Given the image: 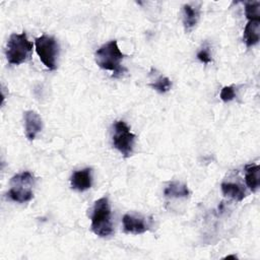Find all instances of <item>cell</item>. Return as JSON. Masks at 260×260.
Segmentation results:
<instances>
[{
	"label": "cell",
	"mask_w": 260,
	"mask_h": 260,
	"mask_svg": "<svg viewBox=\"0 0 260 260\" xmlns=\"http://www.w3.org/2000/svg\"><path fill=\"white\" fill-rule=\"evenodd\" d=\"M199 7L191 4H185L183 6V23L186 31H191L193 29L199 19Z\"/></svg>",
	"instance_id": "11"
},
{
	"label": "cell",
	"mask_w": 260,
	"mask_h": 260,
	"mask_svg": "<svg viewBox=\"0 0 260 260\" xmlns=\"http://www.w3.org/2000/svg\"><path fill=\"white\" fill-rule=\"evenodd\" d=\"M225 258H235V259H236V258H237V257H236V256H235V255H229V256H226V257H225Z\"/></svg>",
	"instance_id": "19"
},
{
	"label": "cell",
	"mask_w": 260,
	"mask_h": 260,
	"mask_svg": "<svg viewBox=\"0 0 260 260\" xmlns=\"http://www.w3.org/2000/svg\"><path fill=\"white\" fill-rule=\"evenodd\" d=\"M32 51V43L28 41L26 34H12L6 46V58L9 64L19 65L26 62Z\"/></svg>",
	"instance_id": "3"
},
{
	"label": "cell",
	"mask_w": 260,
	"mask_h": 260,
	"mask_svg": "<svg viewBox=\"0 0 260 260\" xmlns=\"http://www.w3.org/2000/svg\"><path fill=\"white\" fill-rule=\"evenodd\" d=\"M245 182L252 192H256L260 185V167L258 165H247L245 167Z\"/></svg>",
	"instance_id": "12"
},
{
	"label": "cell",
	"mask_w": 260,
	"mask_h": 260,
	"mask_svg": "<svg viewBox=\"0 0 260 260\" xmlns=\"http://www.w3.org/2000/svg\"><path fill=\"white\" fill-rule=\"evenodd\" d=\"M219 98L222 102L224 103H228V102H231L233 101L235 98H236V91H235V88L233 85H230V86H223L220 90V93H219Z\"/></svg>",
	"instance_id": "17"
},
{
	"label": "cell",
	"mask_w": 260,
	"mask_h": 260,
	"mask_svg": "<svg viewBox=\"0 0 260 260\" xmlns=\"http://www.w3.org/2000/svg\"><path fill=\"white\" fill-rule=\"evenodd\" d=\"M123 58L124 54L119 49L116 40L104 44L95 51L94 54V59L98 66L102 69L112 71L114 73V77H118L126 71V69L121 66V61Z\"/></svg>",
	"instance_id": "1"
},
{
	"label": "cell",
	"mask_w": 260,
	"mask_h": 260,
	"mask_svg": "<svg viewBox=\"0 0 260 260\" xmlns=\"http://www.w3.org/2000/svg\"><path fill=\"white\" fill-rule=\"evenodd\" d=\"M70 184L74 190L80 192L89 189L92 184L91 169L85 168L74 172L70 178Z\"/></svg>",
	"instance_id": "9"
},
{
	"label": "cell",
	"mask_w": 260,
	"mask_h": 260,
	"mask_svg": "<svg viewBox=\"0 0 260 260\" xmlns=\"http://www.w3.org/2000/svg\"><path fill=\"white\" fill-rule=\"evenodd\" d=\"M35 46L36 52L40 60L43 62V64L48 69L55 70L57 67L56 59L59 51V47L56 40L51 36L43 35L36 39Z\"/></svg>",
	"instance_id": "6"
},
{
	"label": "cell",
	"mask_w": 260,
	"mask_h": 260,
	"mask_svg": "<svg viewBox=\"0 0 260 260\" xmlns=\"http://www.w3.org/2000/svg\"><path fill=\"white\" fill-rule=\"evenodd\" d=\"M23 118H24L25 135L28 140H34L36 136L42 131V128H43L42 119L40 115L32 110L24 112Z\"/></svg>",
	"instance_id": "7"
},
{
	"label": "cell",
	"mask_w": 260,
	"mask_h": 260,
	"mask_svg": "<svg viewBox=\"0 0 260 260\" xmlns=\"http://www.w3.org/2000/svg\"><path fill=\"white\" fill-rule=\"evenodd\" d=\"M243 40L248 48L258 44L260 40V20H249L245 26Z\"/></svg>",
	"instance_id": "10"
},
{
	"label": "cell",
	"mask_w": 260,
	"mask_h": 260,
	"mask_svg": "<svg viewBox=\"0 0 260 260\" xmlns=\"http://www.w3.org/2000/svg\"><path fill=\"white\" fill-rule=\"evenodd\" d=\"M221 191H222L223 195H225L234 200H237V201H242L246 196L242 187L235 183H222Z\"/></svg>",
	"instance_id": "14"
},
{
	"label": "cell",
	"mask_w": 260,
	"mask_h": 260,
	"mask_svg": "<svg viewBox=\"0 0 260 260\" xmlns=\"http://www.w3.org/2000/svg\"><path fill=\"white\" fill-rule=\"evenodd\" d=\"M113 145L125 157L133 153L135 135L130 131L129 126L124 121H116L113 124Z\"/></svg>",
	"instance_id": "5"
},
{
	"label": "cell",
	"mask_w": 260,
	"mask_h": 260,
	"mask_svg": "<svg viewBox=\"0 0 260 260\" xmlns=\"http://www.w3.org/2000/svg\"><path fill=\"white\" fill-rule=\"evenodd\" d=\"M245 15L249 20H260V2H248L245 4Z\"/></svg>",
	"instance_id": "15"
},
{
	"label": "cell",
	"mask_w": 260,
	"mask_h": 260,
	"mask_svg": "<svg viewBox=\"0 0 260 260\" xmlns=\"http://www.w3.org/2000/svg\"><path fill=\"white\" fill-rule=\"evenodd\" d=\"M35 178L29 172H22L13 176L10 180L11 188L7 192V196L15 202L24 203L34 197L31 185L34 184Z\"/></svg>",
	"instance_id": "4"
},
{
	"label": "cell",
	"mask_w": 260,
	"mask_h": 260,
	"mask_svg": "<svg viewBox=\"0 0 260 260\" xmlns=\"http://www.w3.org/2000/svg\"><path fill=\"white\" fill-rule=\"evenodd\" d=\"M197 58L204 64L210 63L211 62V57H210V53L208 51L207 48H204L202 50H200L197 54Z\"/></svg>",
	"instance_id": "18"
},
{
	"label": "cell",
	"mask_w": 260,
	"mask_h": 260,
	"mask_svg": "<svg viewBox=\"0 0 260 260\" xmlns=\"http://www.w3.org/2000/svg\"><path fill=\"white\" fill-rule=\"evenodd\" d=\"M150 86L156 90L159 93H165L167 91L170 90L171 86H172V82L171 80L166 77V76H160L159 78H157L153 83L150 84Z\"/></svg>",
	"instance_id": "16"
},
{
	"label": "cell",
	"mask_w": 260,
	"mask_h": 260,
	"mask_svg": "<svg viewBox=\"0 0 260 260\" xmlns=\"http://www.w3.org/2000/svg\"><path fill=\"white\" fill-rule=\"evenodd\" d=\"M90 229L96 236L100 237H108L113 234L111 206L107 197H102L94 202Z\"/></svg>",
	"instance_id": "2"
},
{
	"label": "cell",
	"mask_w": 260,
	"mask_h": 260,
	"mask_svg": "<svg viewBox=\"0 0 260 260\" xmlns=\"http://www.w3.org/2000/svg\"><path fill=\"white\" fill-rule=\"evenodd\" d=\"M122 222L124 231L128 234L139 235L148 230V224L145 221V218L134 214H125L122 218Z\"/></svg>",
	"instance_id": "8"
},
{
	"label": "cell",
	"mask_w": 260,
	"mask_h": 260,
	"mask_svg": "<svg viewBox=\"0 0 260 260\" xmlns=\"http://www.w3.org/2000/svg\"><path fill=\"white\" fill-rule=\"evenodd\" d=\"M164 194L168 198H186L189 196V190L185 184L175 181L166 187Z\"/></svg>",
	"instance_id": "13"
}]
</instances>
